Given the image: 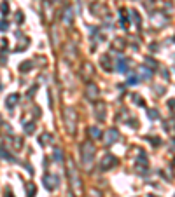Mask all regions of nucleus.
<instances>
[{"label": "nucleus", "instance_id": "1", "mask_svg": "<svg viewBox=\"0 0 175 197\" xmlns=\"http://www.w3.org/2000/svg\"><path fill=\"white\" fill-rule=\"evenodd\" d=\"M68 178H70V189L75 196H82V183H81V176H79V171L75 168V164L70 161L68 164Z\"/></svg>", "mask_w": 175, "mask_h": 197}, {"label": "nucleus", "instance_id": "2", "mask_svg": "<svg viewBox=\"0 0 175 197\" xmlns=\"http://www.w3.org/2000/svg\"><path fill=\"white\" fill-rule=\"evenodd\" d=\"M81 157H82V164L86 168H89L93 164V159H95V145L91 141H84L81 145Z\"/></svg>", "mask_w": 175, "mask_h": 197}, {"label": "nucleus", "instance_id": "3", "mask_svg": "<svg viewBox=\"0 0 175 197\" xmlns=\"http://www.w3.org/2000/svg\"><path fill=\"white\" fill-rule=\"evenodd\" d=\"M63 119H65V126H67V129H68L70 133H74V131H75V124H77V115H75V112H74L72 108H65V112H63Z\"/></svg>", "mask_w": 175, "mask_h": 197}, {"label": "nucleus", "instance_id": "4", "mask_svg": "<svg viewBox=\"0 0 175 197\" xmlns=\"http://www.w3.org/2000/svg\"><path fill=\"white\" fill-rule=\"evenodd\" d=\"M84 93H86V98H88L89 101L98 100V86H95V84H91V82H89V84L86 86Z\"/></svg>", "mask_w": 175, "mask_h": 197}, {"label": "nucleus", "instance_id": "5", "mask_svg": "<svg viewBox=\"0 0 175 197\" xmlns=\"http://www.w3.org/2000/svg\"><path fill=\"white\" fill-rule=\"evenodd\" d=\"M116 164H117V159H116L112 154L103 155V159H102V162H100L102 169H110V168H112V166H116Z\"/></svg>", "mask_w": 175, "mask_h": 197}, {"label": "nucleus", "instance_id": "6", "mask_svg": "<svg viewBox=\"0 0 175 197\" xmlns=\"http://www.w3.org/2000/svg\"><path fill=\"white\" fill-rule=\"evenodd\" d=\"M44 187L47 190H54L58 187V176L56 175H46L44 176Z\"/></svg>", "mask_w": 175, "mask_h": 197}, {"label": "nucleus", "instance_id": "7", "mask_svg": "<svg viewBox=\"0 0 175 197\" xmlns=\"http://www.w3.org/2000/svg\"><path fill=\"white\" fill-rule=\"evenodd\" d=\"M117 138H119V131H117V129H109V131L105 133V143H107V145L116 143Z\"/></svg>", "mask_w": 175, "mask_h": 197}, {"label": "nucleus", "instance_id": "8", "mask_svg": "<svg viewBox=\"0 0 175 197\" xmlns=\"http://www.w3.org/2000/svg\"><path fill=\"white\" fill-rule=\"evenodd\" d=\"M167 21H168V19H167L163 14H160V12L153 16V24H154V26H158V28H161V26H163Z\"/></svg>", "mask_w": 175, "mask_h": 197}, {"label": "nucleus", "instance_id": "9", "mask_svg": "<svg viewBox=\"0 0 175 197\" xmlns=\"http://www.w3.org/2000/svg\"><path fill=\"white\" fill-rule=\"evenodd\" d=\"M96 117H98L100 122L105 120V103H102V101L96 105Z\"/></svg>", "mask_w": 175, "mask_h": 197}, {"label": "nucleus", "instance_id": "10", "mask_svg": "<svg viewBox=\"0 0 175 197\" xmlns=\"http://www.w3.org/2000/svg\"><path fill=\"white\" fill-rule=\"evenodd\" d=\"M89 136H91L93 140H98V138L102 136V131H100V127H98V126H91V127H89Z\"/></svg>", "mask_w": 175, "mask_h": 197}, {"label": "nucleus", "instance_id": "11", "mask_svg": "<svg viewBox=\"0 0 175 197\" xmlns=\"http://www.w3.org/2000/svg\"><path fill=\"white\" fill-rule=\"evenodd\" d=\"M100 63H102V66H103L105 70H110V68H112V63H110V59H109V56H107V54H105V56H102Z\"/></svg>", "mask_w": 175, "mask_h": 197}, {"label": "nucleus", "instance_id": "12", "mask_svg": "<svg viewBox=\"0 0 175 197\" xmlns=\"http://www.w3.org/2000/svg\"><path fill=\"white\" fill-rule=\"evenodd\" d=\"M18 98H19L18 94H11V96L7 98V101H5V105H7L9 108H12V107H14V105L18 103Z\"/></svg>", "mask_w": 175, "mask_h": 197}, {"label": "nucleus", "instance_id": "13", "mask_svg": "<svg viewBox=\"0 0 175 197\" xmlns=\"http://www.w3.org/2000/svg\"><path fill=\"white\" fill-rule=\"evenodd\" d=\"M63 21H65V24H70V23H72V9H67V10H65Z\"/></svg>", "mask_w": 175, "mask_h": 197}, {"label": "nucleus", "instance_id": "14", "mask_svg": "<svg viewBox=\"0 0 175 197\" xmlns=\"http://www.w3.org/2000/svg\"><path fill=\"white\" fill-rule=\"evenodd\" d=\"M138 77L149 79V77H151V70H149V68H140V70H138Z\"/></svg>", "mask_w": 175, "mask_h": 197}, {"label": "nucleus", "instance_id": "15", "mask_svg": "<svg viewBox=\"0 0 175 197\" xmlns=\"http://www.w3.org/2000/svg\"><path fill=\"white\" fill-rule=\"evenodd\" d=\"M49 141H51V134H42V136L39 138V143H40L42 147H46Z\"/></svg>", "mask_w": 175, "mask_h": 197}, {"label": "nucleus", "instance_id": "16", "mask_svg": "<svg viewBox=\"0 0 175 197\" xmlns=\"http://www.w3.org/2000/svg\"><path fill=\"white\" fill-rule=\"evenodd\" d=\"M117 70H119V72H126V70H128V65H126L124 59H119V61H117Z\"/></svg>", "mask_w": 175, "mask_h": 197}, {"label": "nucleus", "instance_id": "17", "mask_svg": "<svg viewBox=\"0 0 175 197\" xmlns=\"http://www.w3.org/2000/svg\"><path fill=\"white\" fill-rule=\"evenodd\" d=\"M61 159H63V155H61V150H54V161L61 162Z\"/></svg>", "mask_w": 175, "mask_h": 197}, {"label": "nucleus", "instance_id": "18", "mask_svg": "<svg viewBox=\"0 0 175 197\" xmlns=\"http://www.w3.org/2000/svg\"><path fill=\"white\" fill-rule=\"evenodd\" d=\"M114 47H116V49H123V47H124V42H123L121 38H117L116 44H114Z\"/></svg>", "mask_w": 175, "mask_h": 197}, {"label": "nucleus", "instance_id": "19", "mask_svg": "<svg viewBox=\"0 0 175 197\" xmlns=\"http://www.w3.org/2000/svg\"><path fill=\"white\" fill-rule=\"evenodd\" d=\"M33 129H35V127H33V124H26V126H25V133H28V134H32V133H33Z\"/></svg>", "mask_w": 175, "mask_h": 197}, {"label": "nucleus", "instance_id": "20", "mask_svg": "<svg viewBox=\"0 0 175 197\" xmlns=\"http://www.w3.org/2000/svg\"><path fill=\"white\" fill-rule=\"evenodd\" d=\"M149 117H151V119H158V117H160V113H158L156 110H151V112H149Z\"/></svg>", "mask_w": 175, "mask_h": 197}, {"label": "nucleus", "instance_id": "21", "mask_svg": "<svg viewBox=\"0 0 175 197\" xmlns=\"http://www.w3.org/2000/svg\"><path fill=\"white\" fill-rule=\"evenodd\" d=\"M145 61H147V65H151V66H153V68H156V61H153V59H151V58H147V59H145Z\"/></svg>", "mask_w": 175, "mask_h": 197}, {"label": "nucleus", "instance_id": "22", "mask_svg": "<svg viewBox=\"0 0 175 197\" xmlns=\"http://www.w3.org/2000/svg\"><path fill=\"white\" fill-rule=\"evenodd\" d=\"M88 197H102L100 196V192H96V190H93V192H91V194H89V196Z\"/></svg>", "mask_w": 175, "mask_h": 197}, {"label": "nucleus", "instance_id": "23", "mask_svg": "<svg viewBox=\"0 0 175 197\" xmlns=\"http://www.w3.org/2000/svg\"><path fill=\"white\" fill-rule=\"evenodd\" d=\"M30 66H32V65H30V63H23V65H21V68H23V70H21V72H25V68H28V70H30Z\"/></svg>", "mask_w": 175, "mask_h": 197}, {"label": "nucleus", "instance_id": "24", "mask_svg": "<svg viewBox=\"0 0 175 197\" xmlns=\"http://www.w3.org/2000/svg\"><path fill=\"white\" fill-rule=\"evenodd\" d=\"M0 30H2V31H4V30H7V23H5V21H2V23H0Z\"/></svg>", "mask_w": 175, "mask_h": 197}, {"label": "nucleus", "instance_id": "25", "mask_svg": "<svg viewBox=\"0 0 175 197\" xmlns=\"http://www.w3.org/2000/svg\"><path fill=\"white\" fill-rule=\"evenodd\" d=\"M2 10H4V14H7V10H9L7 9V3H2Z\"/></svg>", "mask_w": 175, "mask_h": 197}, {"label": "nucleus", "instance_id": "26", "mask_svg": "<svg viewBox=\"0 0 175 197\" xmlns=\"http://www.w3.org/2000/svg\"><path fill=\"white\" fill-rule=\"evenodd\" d=\"M172 166H174V175H175V161H174V164H172Z\"/></svg>", "mask_w": 175, "mask_h": 197}, {"label": "nucleus", "instance_id": "27", "mask_svg": "<svg viewBox=\"0 0 175 197\" xmlns=\"http://www.w3.org/2000/svg\"><path fill=\"white\" fill-rule=\"evenodd\" d=\"M0 124H2V117H0Z\"/></svg>", "mask_w": 175, "mask_h": 197}, {"label": "nucleus", "instance_id": "28", "mask_svg": "<svg viewBox=\"0 0 175 197\" xmlns=\"http://www.w3.org/2000/svg\"><path fill=\"white\" fill-rule=\"evenodd\" d=\"M151 197H153V196H151Z\"/></svg>", "mask_w": 175, "mask_h": 197}]
</instances>
